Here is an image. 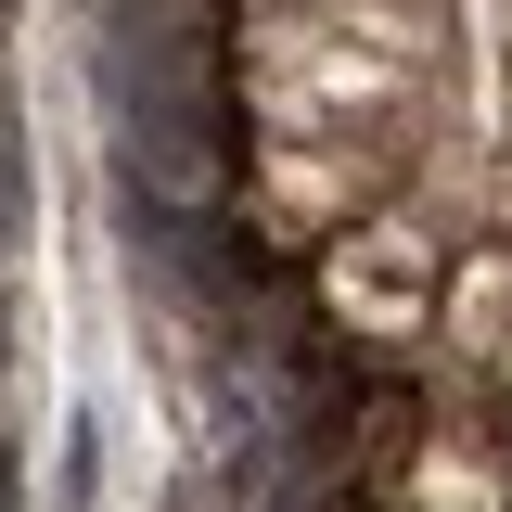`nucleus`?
I'll list each match as a JSON object with an SVG mask.
<instances>
[{
  "instance_id": "nucleus-1",
  "label": "nucleus",
  "mask_w": 512,
  "mask_h": 512,
  "mask_svg": "<svg viewBox=\"0 0 512 512\" xmlns=\"http://www.w3.org/2000/svg\"><path fill=\"white\" fill-rule=\"evenodd\" d=\"M423 77V26L384 0H333V13H282L256 39V103L282 128H359Z\"/></svg>"
},
{
  "instance_id": "nucleus-2",
  "label": "nucleus",
  "mask_w": 512,
  "mask_h": 512,
  "mask_svg": "<svg viewBox=\"0 0 512 512\" xmlns=\"http://www.w3.org/2000/svg\"><path fill=\"white\" fill-rule=\"evenodd\" d=\"M333 308L397 333V320L423 308V231H410V218H397V231H359V244L333 256Z\"/></svg>"
},
{
  "instance_id": "nucleus-3",
  "label": "nucleus",
  "mask_w": 512,
  "mask_h": 512,
  "mask_svg": "<svg viewBox=\"0 0 512 512\" xmlns=\"http://www.w3.org/2000/svg\"><path fill=\"white\" fill-rule=\"evenodd\" d=\"M423 500H436V512H500V500H512V448H487V436L436 448V474H423Z\"/></svg>"
},
{
  "instance_id": "nucleus-4",
  "label": "nucleus",
  "mask_w": 512,
  "mask_h": 512,
  "mask_svg": "<svg viewBox=\"0 0 512 512\" xmlns=\"http://www.w3.org/2000/svg\"><path fill=\"white\" fill-rule=\"evenodd\" d=\"M500 359H512V320H500Z\"/></svg>"
}]
</instances>
